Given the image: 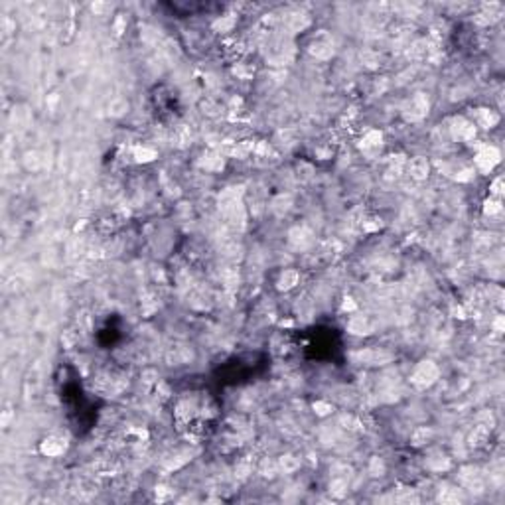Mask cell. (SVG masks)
Wrapping results in <instances>:
<instances>
[{"label": "cell", "mask_w": 505, "mask_h": 505, "mask_svg": "<svg viewBox=\"0 0 505 505\" xmlns=\"http://www.w3.org/2000/svg\"><path fill=\"white\" fill-rule=\"evenodd\" d=\"M276 470H278V466H276V462H272V460H263V464H261V474L265 476V478H272L274 474H276Z\"/></svg>", "instance_id": "cell-26"}, {"label": "cell", "mask_w": 505, "mask_h": 505, "mask_svg": "<svg viewBox=\"0 0 505 505\" xmlns=\"http://www.w3.org/2000/svg\"><path fill=\"white\" fill-rule=\"evenodd\" d=\"M487 436H489V428L478 424V426L472 430V434H470V444H472V446H484V444L487 442Z\"/></svg>", "instance_id": "cell-16"}, {"label": "cell", "mask_w": 505, "mask_h": 505, "mask_svg": "<svg viewBox=\"0 0 505 505\" xmlns=\"http://www.w3.org/2000/svg\"><path fill=\"white\" fill-rule=\"evenodd\" d=\"M132 156H134L136 162L146 164V162H152V160L156 158V150L150 148V146H136V148L132 150Z\"/></svg>", "instance_id": "cell-15"}, {"label": "cell", "mask_w": 505, "mask_h": 505, "mask_svg": "<svg viewBox=\"0 0 505 505\" xmlns=\"http://www.w3.org/2000/svg\"><path fill=\"white\" fill-rule=\"evenodd\" d=\"M75 340H77V336H75V334H71V332H67V334L63 336V342H65V345H67V347H71V345H73V343H75Z\"/></svg>", "instance_id": "cell-36"}, {"label": "cell", "mask_w": 505, "mask_h": 505, "mask_svg": "<svg viewBox=\"0 0 505 505\" xmlns=\"http://www.w3.org/2000/svg\"><path fill=\"white\" fill-rule=\"evenodd\" d=\"M452 314H456V318H466V312H464V308H454V310H452Z\"/></svg>", "instance_id": "cell-40"}, {"label": "cell", "mask_w": 505, "mask_h": 505, "mask_svg": "<svg viewBox=\"0 0 505 505\" xmlns=\"http://www.w3.org/2000/svg\"><path fill=\"white\" fill-rule=\"evenodd\" d=\"M381 146H383V134L379 130H369L361 140V152L367 154L369 158H375L381 152Z\"/></svg>", "instance_id": "cell-5"}, {"label": "cell", "mask_w": 505, "mask_h": 505, "mask_svg": "<svg viewBox=\"0 0 505 505\" xmlns=\"http://www.w3.org/2000/svg\"><path fill=\"white\" fill-rule=\"evenodd\" d=\"M428 468H430V470H434V472L448 470V468H450V460H448L446 456H442V454L432 456V458L428 460Z\"/></svg>", "instance_id": "cell-21"}, {"label": "cell", "mask_w": 505, "mask_h": 505, "mask_svg": "<svg viewBox=\"0 0 505 505\" xmlns=\"http://www.w3.org/2000/svg\"><path fill=\"white\" fill-rule=\"evenodd\" d=\"M128 111V101L126 99H115L109 105V115L111 117H123Z\"/></svg>", "instance_id": "cell-20"}, {"label": "cell", "mask_w": 505, "mask_h": 505, "mask_svg": "<svg viewBox=\"0 0 505 505\" xmlns=\"http://www.w3.org/2000/svg\"><path fill=\"white\" fill-rule=\"evenodd\" d=\"M63 448H65V446L61 444V440H57V438H48V440L42 442L40 452H42L44 456H48V458H54V456L63 454Z\"/></svg>", "instance_id": "cell-13"}, {"label": "cell", "mask_w": 505, "mask_h": 505, "mask_svg": "<svg viewBox=\"0 0 505 505\" xmlns=\"http://www.w3.org/2000/svg\"><path fill=\"white\" fill-rule=\"evenodd\" d=\"M361 59H363V63H365L367 67H377V61H379V57H377L375 54H371V52H365V54L361 55Z\"/></svg>", "instance_id": "cell-30"}, {"label": "cell", "mask_w": 505, "mask_h": 505, "mask_svg": "<svg viewBox=\"0 0 505 505\" xmlns=\"http://www.w3.org/2000/svg\"><path fill=\"white\" fill-rule=\"evenodd\" d=\"M407 166H409V174H411L413 180H424L428 176V172H430V166H428L426 158H422V156L413 158Z\"/></svg>", "instance_id": "cell-9"}, {"label": "cell", "mask_w": 505, "mask_h": 505, "mask_svg": "<svg viewBox=\"0 0 505 505\" xmlns=\"http://www.w3.org/2000/svg\"><path fill=\"white\" fill-rule=\"evenodd\" d=\"M450 132H452V136H454L456 140L470 142V140L476 136V126H474V123L466 121L464 117H456V119H452V123H450Z\"/></svg>", "instance_id": "cell-3"}, {"label": "cell", "mask_w": 505, "mask_h": 505, "mask_svg": "<svg viewBox=\"0 0 505 505\" xmlns=\"http://www.w3.org/2000/svg\"><path fill=\"white\" fill-rule=\"evenodd\" d=\"M288 241L294 249H308L314 243V235L308 227H294L288 233Z\"/></svg>", "instance_id": "cell-6"}, {"label": "cell", "mask_w": 505, "mask_h": 505, "mask_svg": "<svg viewBox=\"0 0 505 505\" xmlns=\"http://www.w3.org/2000/svg\"><path fill=\"white\" fill-rule=\"evenodd\" d=\"M499 158H501V154H499V150L495 146H484L476 154V166L480 168V172L487 174V172H491L499 164Z\"/></svg>", "instance_id": "cell-2"}, {"label": "cell", "mask_w": 505, "mask_h": 505, "mask_svg": "<svg viewBox=\"0 0 505 505\" xmlns=\"http://www.w3.org/2000/svg\"><path fill=\"white\" fill-rule=\"evenodd\" d=\"M276 466H278V470H280L282 474H294L298 468H300V460H298L296 456H292V454H284V456L278 458Z\"/></svg>", "instance_id": "cell-11"}, {"label": "cell", "mask_w": 505, "mask_h": 505, "mask_svg": "<svg viewBox=\"0 0 505 505\" xmlns=\"http://www.w3.org/2000/svg\"><path fill=\"white\" fill-rule=\"evenodd\" d=\"M484 213L489 215V217H493V215L501 213V199H499V198H489V199H486V203H484Z\"/></svg>", "instance_id": "cell-24"}, {"label": "cell", "mask_w": 505, "mask_h": 505, "mask_svg": "<svg viewBox=\"0 0 505 505\" xmlns=\"http://www.w3.org/2000/svg\"><path fill=\"white\" fill-rule=\"evenodd\" d=\"M438 499H440L442 503H460V501H462V495H460V489L446 486L444 489H440Z\"/></svg>", "instance_id": "cell-19"}, {"label": "cell", "mask_w": 505, "mask_h": 505, "mask_svg": "<svg viewBox=\"0 0 505 505\" xmlns=\"http://www.w3.org/2000/svg\"><path fill=\"white\" fill-rule=\"evenodd\" d=\"M432 432L430 428H426V426H422V428H418V430H415V434H413V444L415 446H422V444H426V442H430V438H432Z\"/></svg>", "instance_id": "cell-22"}, {"label": "cell", "mask_w": 505, "mask_h": 505, "mask_svg": "<svg viewBox=\"0 0 505 505\" xmlns=\"http://www.w3.org/2000/svg\"><path fill=\"white\" fill-rule=\"evenodd\" d=\"M24 166H26L30 172L40 170V168H42V156H40L38 152H28V154L24 156Z\"/></svg>", "instance_id": "cell-23"}, {"label": "cell", "mask_w": 505, "mask_h": 505, "mask_svg": "<svg viewBox=\"0 0 505 505\" xmlns=\"http://www.w3.org/2000/svg\"><path fill=\"white\" fill-rule=\"evenodd\" d=\"M290 205H292V198L290 196H278V198H274L272 199V203H271V209L274 211V213H284V211H288L290 209Z\"/></svg>", "instance_id": "cell-17"}, {"label": "cell", "mask_w": 505, "mask_h": 505, "mask_svg": "<svg viewBox=\"0 0 505 505\" xmlns=\"http://www.w3.org/2000/svg\"><path fill=\"white\" fill-rule=\"evenodd\" d=\"M170 495H172V489H170V487H166V486H158V487H156V499L164 501V499H168Z\"/></svg>", "instance_id": "cell-33"}, {"label": "cell", "mask_w": 505, "mask_h": 505, "mask_svg": "<svg viewBox=\"0 0 505 505\" xmlns=\"http://www.w3.org/2000/svg\"><path fill=\"white\" fill-rule=\"evenodd\" d=\"M330 493L334 495V497H343L345 493H347V480L345 478H334L332 482H330Z\"/></svg>", "instance_id": "cell-18"}, {"label": "cell", "mask_w": 505, "mask_h": 505, "mask_svg": "<svg viewBox=\"0 0 505 505\" xmlns=\"http://www.w3.org/2000/svg\"><path fill=\"white\" fill-rule=\"evenodd\" d=\"M342 310H347V312H351V310H355V302L351 300V298H345V302L342 304Z\"/></svg>", "instance_id": "cell-37"}, {"label": "cell", "mask_w": 505, "mask_h": 505, "mask_svg": "<svg viewBox=\"0 0 505 505\" xmlns=\"http://www.w3.org/2000/svg\"><path fill=\"white\" fill-rule=\"evenodd\" d=\"M233 24H235V20H233L231 16H221L217 22L213 24V28L217 30V32H229V30L233 28Z\"/></svg>", "instance_id": "cell-27"}, {"label": "cell", "mask_w": 505, "mask_h": 505, "mask_svg": "<svg viewBox=\"0 0 505 505\" xmlns=\"http://www.w3.org/2000/svg\"><path fill=\"white\" fill-rule=\"evenodd\" d=\"M426 115H428V99L424 95H416L407 103V107H405L407 121H420Z\"/></svg>", "instance_id": "cell-4"}, {"label": "cell", "mask_w": 505, "mask_h": 505, "mask_svg": "<svg viewBox=\"0 0 505 505\" xmlns=\"http://www.w3.org/2000/svg\"><path fill=\"white\" fill-rule=\"evenodd\" d=\"M436 379H438V367L432 363V361H420V363L415 367L413 375H411L413 385L418 387V389L430 387Z\"/></svg>", "instance_id": "cell-1"}, {"label": "cell", "mask_w": 505, "mask_h": 505, "mask_svg": "<svg viewBox=\"0 0 505 505\" xmlns=\"http://www.w3.org/2000/svg\"><path fill=\"white\" fill-rule=\"evenodd\" d=\"M474 176H476V172L470 170V168H464V170L456 172V180H458V182H470Z\"/></svg>", "instance_id": "cell-28"}, {"label": "cell", "mask_w": 505, "mask_h": 505, "mask_svg": "<svg viewBox=\"0 0 505 505\" xmlns=\"http://www.w3.org/2000/svg\"><path fill=\"white\" fill-rule=\"evenodd\" d=\"M342 424H343V428H349V430H355L357 426H359V422H357V418L355 416H351V415H343L342 416V420H340Z\"/></svg>", "instance_id": "cell-29"}, {"label": "cell", "mask_w": 505, "mask_h": 505, "mask_svg": "<svg viewBox=\"0 0 505 505\" xmlns=\"http://www.w3.org/2000/svg\"><path fill=\"white\" fill-rule=\"evenodd\" d=\"M223 164H225L223 154H215V152H209V154L201 156V160H199V166L205 168V170H209V172H213V170H221Z\"/></svg>", "instance_id": "cell-12"}, {"label": "cell", "mask_w": 505, "mask_h": 505, "mask_svg": "<svg viewBox=\"0 0 505 505\" xmlns=\"http://www.w3.org/2000/svg\"><path fill=\"white\" fill-rule=\"evenodd\" d=\"M347 332L353 336H367L373 332V324L367 316H353L347 322Z\"/></svg>", "instance_id": "cell-7"}, {"label": "cell", "mask_w": 505, "mask_h": 505, "mask_svg": "<svg viewBox=\"0 0 505 505\" xmlns=\"http://www.w3.org/2000/svg\"><path fill=\"white\" fill-rule=\"evenodd\" d=\"M493 328H495V332H501V328H503V318H497V320H495Z\"/></svg>", "instance_id": "cell-39"}, {"label": "cell", "mask_w": 505, "mask_h": 505, "mask_svg": "<svg viewBox=\"0 0 505 505\" xmlns=\"http://www.w3.org/2000/svg\"><path fill=\"white\" fill-rule=\"evenodd\" d=\"M123 24H125V18L119 16L117 22H115V30H117V34H123Z\"/></svg>", "instance_id": "cell-38"}, {"label": "cell", "mask_w": 505, "mask_h": 505, "mask_svg": "<svg viewBox=\"0 0 505 505\" xmlns=\"http://www.w3.org/2000/svg\"><path fill=\"white\" fill-rule=\"evenodd\" d=\"M491 194H493V198H499L503 194V178H497L491 184Z\"/></svg>", "instance_id": "cell-32"}, {"label": "cell", "mask_w": 505, "mask_h": 505, "mask_svg": "<svg viewBox=\"0 0 505 505\" xmlns=\"http://www.w3.org/2000/svg\"><path fill=\"white\" fill-rule=\"evenodd\" d=\"M399 501H403V503L416 501V495H415V491H413V489H403V491L399 493Z\"/></svg>", "instance_id": "cell-34"}, {"label": "cell", "mask_w": 505, "mask_h": 505, "mask_svg": "<svg viewBox=\"0 0 505 505\" xmlns=\"http://www.w3.org/2000/svg\"><path fill=\"white\" fill-rule=\"evenodd\" d=\"M298 280H300V272L296 269H284L276 280V286L278 290H290V288L298 284Z\"/></svg>", "instance_id": "cell-8"}, {"label": "cell", "mask_w": 505, "mask_h": 505, "mask_svg": "<svg viewBox=\"0 0 505 505\" xmlns=\"http://www.w3.org/2000/svg\"><path fill=\"white\" fill-rule=\"evenodd\" d=\"M314 411L318 413V415H328L330 411H332V405H328V403H324V401H318V403H314Z\"/></svg>", "instance_id": "cell-31"}, {"label": "cell", "mask_w": 505, "mask_h": 505, "mask_svg": "<svg viewBox=\"0 0 505 505\" xmlns=\"http://www.w3.org/2000/svg\"><path fill=\"white\" fill-rule=\"evenodd\" d=\"M369 474L371 476H383L385 474V462L381 460V458H371V462H369Z\"/></svg>", "instance_id": "cell-25"}, {"label": "cell", "mask_w": 505, "mask_h": 505, "mask_svg": "<svg viewBox=\"0 0 505 505\" xmlns=\"http://www.w3.org/2000/svg\"><path fill=\"white\" fill-rule=\"evenodd\" d=\"M142 377H144V381H146V383H154V381L158 379V373H156L154 369H148V371L142 373Z\"/></svg>", "instance_id": "cell-35"}, {"label": "cell", "mask_w": 505, "mask_h": 505, "mask_svg": "<svg viewBox=\"0 0 505 505\" xmlns=\"http://www.w3.org/2000/svg\"><path fill=\"white\" fill-rule=\"evenodd\" d=\"M310 54H312L314 57H318V59H328V57H332V54H334L332 42L326 40V38H318V40L310 46Z\"/></svg>", "instance_id": "cell-10"}, {"label": "cell", "mask_w": 505, "mask_h": 505, "mask_svg": "<svg viewBox=\"0 0 505 505\" xmlns=\"http://www.w3.org/2000/svg\"><path fill=\"white\" fill-rule=\"evenodd\" d=\"M476 121H478L480 126H484V128H491V126L497 125L499 117H497L491 109H478V113H476Z\"/></svg>", "instance_id": "cell-14"}]
</instances>
